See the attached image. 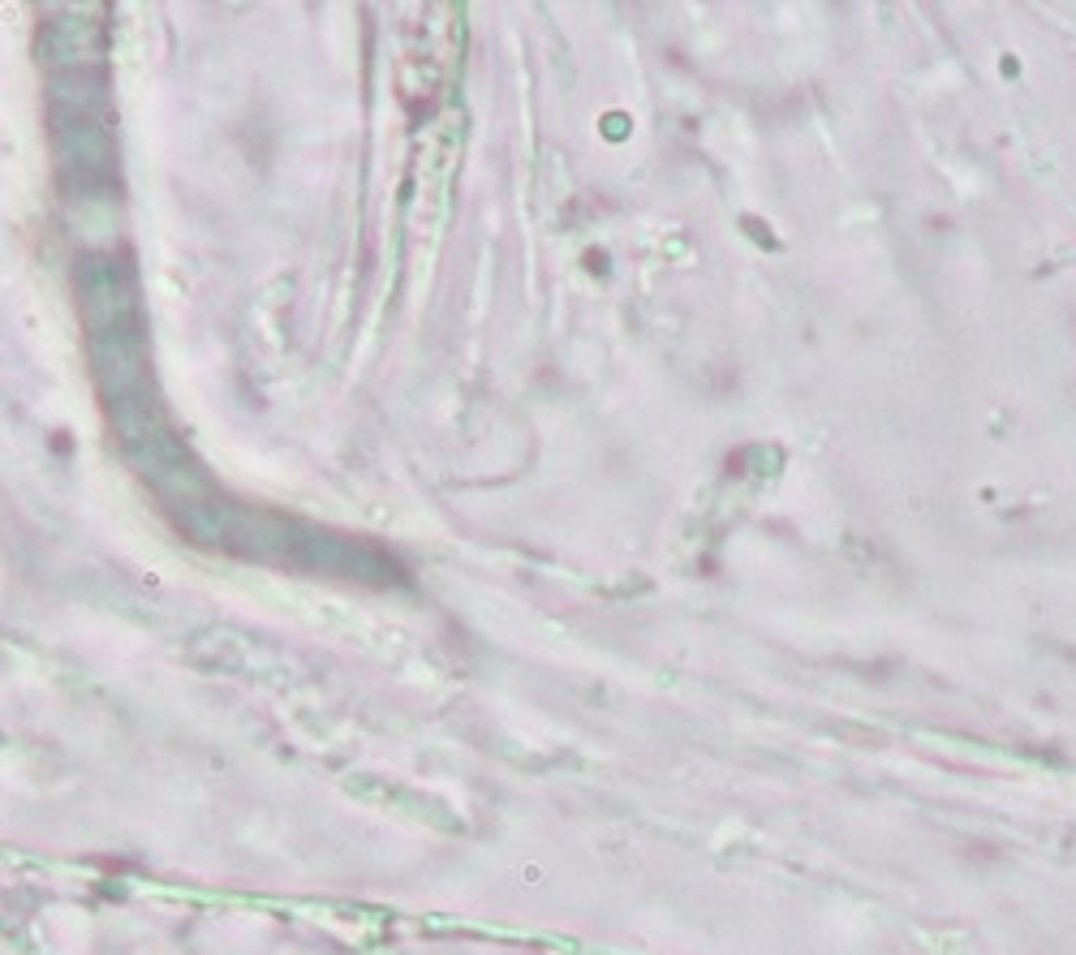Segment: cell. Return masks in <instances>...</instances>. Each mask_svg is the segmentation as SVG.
Listing matches in <instances>:
<instances>
[{
	"mask_svg": "<svg viewBox=\"0 0 1076 955\" xmlns=\"http://www.w3.org/2000/svg\"><path fill=\"white\" fill-rule=\"evenodd\" d=\"M293 564L310 568V573H336V577H358V581H392L401 568L366 543L354 539H336V534H319V530H297V546H293Z\"/></svg>",
	"mask_w": 1076,
	"mask_h": 955,
	"instance_id": "2",
	"label": "cell"
},
{
	"mask_svg": "<svg viewBox=\"0 0 1076 955\" xmlns=\"http://www.w3.org/2000/svg\"><path fill=\"white\" fill-rule=\"evenodd\" d=\"M44 52H48V66H57L61 73L91 69L99 61V22H86L78 13L52 17L44 35Z\"/></svg>",
	"mask_w": 1076,
	"mask_h": 955,
	"instance_id": "4",
	"label": "cell"
},
{
	"mask_svg": "<svg viewBox=\"0 0 1076 955\" xmlns=\"http://www.w3.org/2000/svg\"><path fill=\"white\" fill-rule=\"evenodd\" d=\"M78 302H82V323H86L91 341L143 328L139 323L134 280L117 259H86L78 268Z\"/></svg>",
	"mask_w": 1076,
	"mask_h": 955,
	"instance_id": "1",
	"label": "cell"
},
{
	"mask_svg": "<svg viewBox=\"0 0 1076 955\" xmlns=\"http://www.w3.org/2000/svg\"><path fill=\"white\" fill-rule=\"evenodd\" d=\"M91 357H95V375H99V388H104L108 405L130 401V397H146L143 328L113 332V337H95V341H91Z\"/></svg>",
	"mask_w": 1076,
	"mask_h": 955,
	"instance_id": "3",
	"label": "cell"
}]
</instances>
